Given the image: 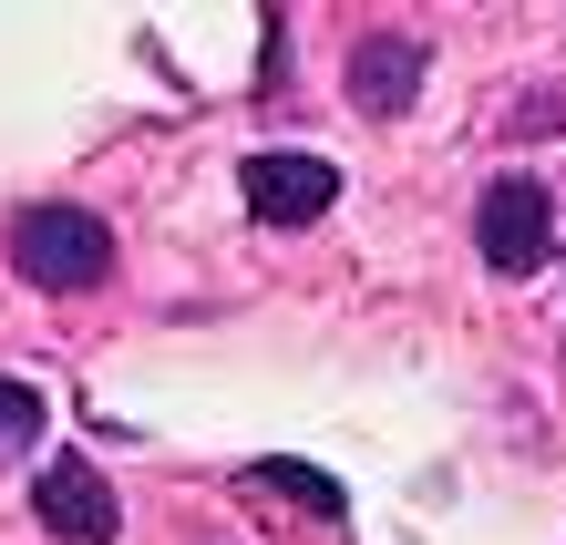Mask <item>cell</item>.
I'll return each instance as SVG.
<instances>
[{
    "mask_svg": "<svg viewBox=\"0 0 566 545\" xmlns=\"http://www.w3.org/2000/svg\"><path fill=\"white\" fill-rule=\"evenodd\" d=\"M11 268L31 289H104L114 279V227L93 207H21L11 217Z\"/></svg>",
    "mask_w": 566,
    "mask_h": 545,
    "instance_id": "cell-1",
    "label": "cell"
},
{
    "mask_svg": "<svg viewBox=\"0 0 566 545\" xmlns=\"http://www.w3.org/2000/svg\"><path fill=\"white\" fill-rule=\"evenodd\" d=\"M238 196L258 227H319L329 207H340V165L329 155H298V145H269L238 165Z\"/></svg>",
    "mask_w": 566,
    "mask_h": 545,
    "instance_id": "cell-2",
    "label": "cell"
},
{
    "mask_svg": "<svg viewBox=\"0 0 566 545\" xmlns=\"http://www.w3.org/2000/svg\"><path fill=\"white\" fill-rule=\"evenodd\" d=\"M546 237H556V196L536 176H494L484 207H474V248L494 279H525V268H546Z\"/></svg>",
    "mask_w": 566,
    "mask_h": 545,
    "instance_id": "cell-3",
    "label": "cell"
},
{
    "mask_svg": "<svg viewBox=\"0 0 566 545\" xmlns=\"http://www.w3.org/2000/svg\"><path fill=\"white\" fill-rule=\"evenodd\" d=\"M31 504H42V525H52L62 545H114V535H124V504H114V484H104L83 453H52L42 484H31Z\"/></svg>",
    "mask_w": 566,
    "mask_h": 545,
    "instance_id": "cell-4",
    "label": "cell"
},
{
    "mask_svg": "<svg viewBox=\"0 0 566 545\" xmlns=\"http://www.w3.org/2000/svg\"><path fill=\"white\" fill-rule=\"evenodd\" d=\"M412 93H422V42L412 31H371L350 52V104L371 124H391V114H412Z\"/></svg>",
    "mask_w": 566,
    "mask_h": 545,
    "instance_id": "cell-5",
    "label": "cell"
},
{
    "mask_svg": "<svg viewBox=\"0 0 566 545\" xmlns=\"http://www.w3.org/2000/svg\"><path fill=\"white\" fill-rule=\"evenodd\" d=\"M248 484H269V494H298L310 515H340V484H329L319 463H298V453H258V463H248Z\"/></svg>",
    "mask_w": 566,
    "mask_h": 545,
    "instance_id": "cell-6",
    "label": "cell"
},
{
    "mask_svg": "<svg viewBox=\"0 0 566 545\" xmlns=\"http://www.w3.org/2000/svg\"><path fill=\"white\" fill-rule=\"evenodd\" d=\"M31 442H42V391H31V381H0V463L31 453Z\"/></svg>",
    "mask_w": 566,
    "mask_h": 545,
    "instance_id": "cell-7",
    "label": "cell"
}]
</instances>
